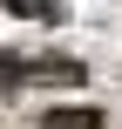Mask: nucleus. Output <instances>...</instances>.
<instances>
[{"instance_id":"f257e3e1","label":"nucleus","mask_w":122,"mask_h":129,"mask_svg":"<svg viewBox=\"0 0 122 129\" xmlns=\"http://www.w3.org/2000/svg\"><path fill=\"white\" fill-rule=\"evenodd\" d=\"M41 129H95V116H88V109H68V116H48Z\"/></svg>"},{"instance_id":"f03ea898","label":"nucleus","mask_w":122,"mask_h":129,"mask_svg":"<svg viewBox=\"0 0 122 129\" xmlns=\"http://www.w3.org/2000/svg\"><path fill=\"white\" fill-rule=\"evenodd\" d=\"M7 7H20V14H41V7H48V0H7Z\"/></svg>"}]
</instances>
